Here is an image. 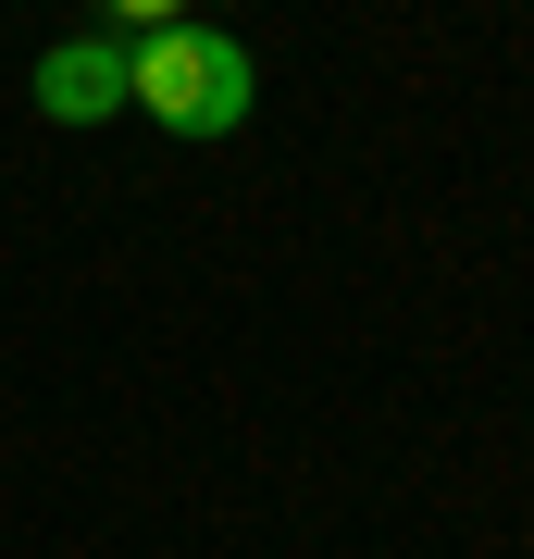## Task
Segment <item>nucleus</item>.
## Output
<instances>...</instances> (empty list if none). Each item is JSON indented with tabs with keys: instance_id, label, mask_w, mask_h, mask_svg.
I'll return each instance as SVG.
<instances>
[{
	"instance_id": "obj_1",
	"label": "nucleus",
	"mask_w": 534,
	"mask_h": 559,
	"mask_svg": "<svg viewBox=\"0 0 534 559\" xmlns=\"http://www.w3.org/2000/svg\"><path fill=\"white\" fill-rule=\"evenodd\" d=\"M249 87H261L249 50L224 38V25H199V13L124 38V112H150L162 138H237V124H249Z\"/></svg>"
},
{
	"instance_id": "obj_2",
	"label": "nucleus",
	"mask_w": 534,
	"mask_h": 559,
	"mask_svg": "<svg viewBox=\"0 0 534 559\" xmlns=\"http://www.w3.org/2000/svg\"><path fill=\"white\" fill-rule=\"evenodd\" d=\"M25 87H38L50 124H112L124 112V38H50Z\"/></svg>"
},
{
	"instance_id": "obj_3",
	"label": "nucleus",
	"mask_w": 534,
	"mask_h": 559,
	"mask_svg": "<svg viewBox=\"0 0 534 559\" xmlns=\"http://www.w3.org/2000/svg\"><path fill=\"white\" fill-rule=\"evenodd\" d=\"M99 25H124V38H150V25H175V13H199V0H87Z\"/></svg>"
}]
</instances>
